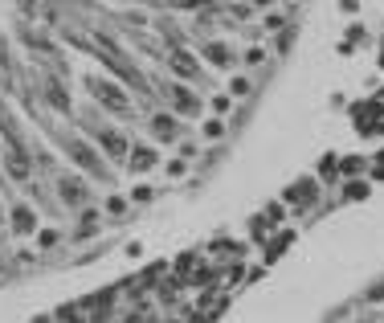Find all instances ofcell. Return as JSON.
<instances>
[{
    "mask_svg": "<svg viewBox=\"0 0 384 323\" xmlns=\"http://www.w3.org/2000/svg\"><path fill=\"white\" fill-rule=\"evenodd\" d=\"M156 164H160V147L156 143H143V139H131V151H127V160H123V168H127L131 176H147Z\"/></svg>",
    "mask_w": 384,
    "mask_h": 323,
    "instance_id": "obj_6",
    "label": "cell"
},
{
    "mask_svg": "<svg viewBox=\"0 0 384 323\" xmlns=\"http://www.w3.org/2000/svg\"><path fill=\"white\" fill-rule=\"evenodd\" d=\"M356 172H364V160L360 156H347L343 160V176H356Z\"/></svg>",
    "mask_w": 384,
    "mask_h": 323,
    "instance_id": "obj_15",
    "label": "cell"
},
{
    "mask_svg": "<svg viewBox=\"0 0 384 323\" xmlns=\"http://www.w3.org/2000/svg\"><path fill=\"white\" fill-rule=\"evenodd\" d=\"M42 98L53 107V111H70V91H66V78H57V74H53V78L42 86Z\"/></svg>",
    "mask_w": 384,
    "mask_h": 323,
    "instance_id": "obj_9",
    "label": "cell"
},
{
    "mask_svg": "<svg viewBox=\"0 0 384 323\" xmlns=\"http://www.w3.org/2000/svg\"><path fill=\"white\" fill-rule=\"evenodd\" d=\"M74 217H78V225H74V233H70V241H74V246L94 241L98 233L107 230V217H102V209H98V205H86V209H78Z\"/></svg>",
    "mask_w": 384,
    "mask_h": 323,
    "instance_id": "obj_7",
    "label": "cell"
},
{
    "mask_svg": "<svg viewBox=\"0 0 384 323\" xmlns=\"http://www.w3.org/2000/svg\"><path fill=\"white\" fill-rule=\"evenodd\" d=\"M127 201H131V209H143V205H152V201H156V188H152V185H135L127 192Z\"/></svg>",
    "mask_w": 384,
    "mask_h": 323,
    "instance_id": "obj_14",
    "label": "cell"
},
{
    "mask_svg": "<svg viewBox=\"0 0 384 323\" xmlns=\"http://www.w3.org/2000/svg\"><path fill=\"white\" fill-rule=\"evenodd\" d=\"M315 192H319V181H302V185H295L286 192V201H291V205H311Z\"/></svg>",
    "mask_w": 384,
    "mask_h": 323,
    "instance_id": "obj_13",
    "label": "cell"
},
{
    "mask_svg": "<svg viewBox=\"0 0 384 323\" xmlns=\"http://www.w3.org/2000/svg\"><path fill=\"white\" fill-rule=\"evenodd\" d=\"M53 188H57V205H62V209H70V213H78V209H86V205H94L90 181L78 176V172H57V176H53Z\"/></svg>",
    "mask_w": 384,
    "mask_h": 323,
    "instance_id": "obj_2",
    "label": "cell"
},
{
    "mask_svg": "<svg viewBox=\"0 0 384 323\" xmlns=\"http://www.w3.org/2000/svg\"><path fill=\"white\" fill-rule=\"evenodd\" d=\"M29 323H53V315H33Z\"/></svg>",
    "mask_w": 384,
    "mask_h": 323,
    "instance_id": "obj_18",
    "label": "cell"
},
{
    "mask_svg": "<svg viewBox=\"0 0 384 323\" xmlns=\"http://www.w3.org/2000/svg\"><path fill=\"white\" fill-rule=\"evenodd\" d=\"M8 230L17 233V237H33V233L42 230L37 225V205L25 201V196H12V205H8Z\"/></svg>",
    "mask_w": 384,
    "mask_h": 323,
    "instance_id": "obj_5",
    "label": "cell"
},
{
    "mask_svg": "<svg viewBox=\"0 0 384 323\" xmlns=\"http://www.w3.org/2000/svg\"><path fill=\"white\" fill-rule=\"evenodd\" d=\"M164 181H168V185L192 181V160H184V156H168V160H164Z\"/></svg>",
    "mask_w": 384,
    "mask_h": 323,
    "instance_id": "obj_11",
    "label": "cell"
},
{
    "mask_svg": "<svg viewBox=\"0 0 384 323\" xmlns=\"http://www.w3.org/2000/svg\"><path fill=\"white\" fill-rule=\"evenodd\" d=\"M343 192H347L351 201H360V196H368V185H347V188H343Z\"/></svg>",
    "mask_w": 384,
    "mask_h": 323,
    "instance_id": "obj_16",
    "label": "cell"
},
{
    "mask_svg": "<svg viewBox=\"0 0 384 323\" xmlns=\"http://www.w3.org/2000/svg\"><path fill=\"white\" fill-rule=\"evenodd\" d=\"M66 241V230H57V225H42V230L33 233V250L37 254H49V250H57Z\"/></svg>",
    "mask_w": 384,
    "mask_h": 323,
    "instance_id": "obj_12",
    "label": "cell"
},
{
    "mask_svg": "<svg viewBox=\"0 0 384 323\" xmlns=\"http://www.w3.org/2000/svg\"><path fill=\"white\" fill-rule=\"evenodd\" d=\"M188 131H192V127H188L184 119H176L172 111H152V115H147V136H152L156 147H160V143H164V147H176Z\"/></svg>",
    "mask_w": 384,
    "mask_h": 323,
    "instance_id": "obj_3",
    "label": "cell"
},
{
    "mask_svg": "<svg viewBox=\"0 0 384 323\" xmlns=\"http://www.w3.org/2000/svg\"><path fill=\"white\" fill-rule=\"evenodd\" d=\"M254 86H257V78L254 74H246V70H237V74L225 78V94H229L233 102H246V98L254 94Z\"/></svg>",
    "mask_w": 384,
    "mask_h": 323,
    "instance_id": "obj_8",
    "label": "cell"
},
{
    "mask_svg": "<svg viewBox=\"0 0 384 323\" xmlns=\"http://www.w3.org/2000/svg\"><path fill=\"white\" fill-rule=\"evenodd\" d=\"M98 209H102V217H107V221H123V217L131 213V201H127V192H107Z\"/></svg>",
    "mask_w": 384,
    "mask_h": 323,
    "instance_id": "obj_10",
    "label": "cell"
},
{
    "mask_svg": "<svg viewBox=\"0 0 384 323\" xmlns=\"http://www.w3.org/2000/svg\"><path fill=\"white\" fill-rule=\"evenodd\" d=\"M86 86H90V94H94V107L111 111L115 119H135V102H131L127 91H123V86H115L111 78L90 74V78H86Z\"/></svg>",
    "mask_w": 384,
    "mask_h": 323,
    "instance_id": "obj_1",
    "label": "cell"
},
{
    "mask_svg": "<svg viewBox=\"0 0 384 323\" xmlns=\"http://www.w3.org/2000/svg\"><path fill=\"white\" fill-rule=\"evenodd\" d=\"M90 139H94V147H98L107 160H127L131 139H135V136H131L127 127H115V123H107V127H98Z\"/></svg>",
    "mask_w": 384,
    "mask_h": 323,
    "instance_id": "obj_4",
    "label": "cell"
},
{
    "mask_svg": "<svg viewBox=\"0 0 384 323\" xmlns=\"http://www.w3.org/2000/svg\"><path fill=\"white\" fill-rule=\"evenodd\" d=\"M8 225V209H4V201H0V230Z\"/></svg>",
    "mask_w": 384,
    "mask_h": 323,
    "instance_id": "obj_17",
    "label": "cell"
}]
</instances>
